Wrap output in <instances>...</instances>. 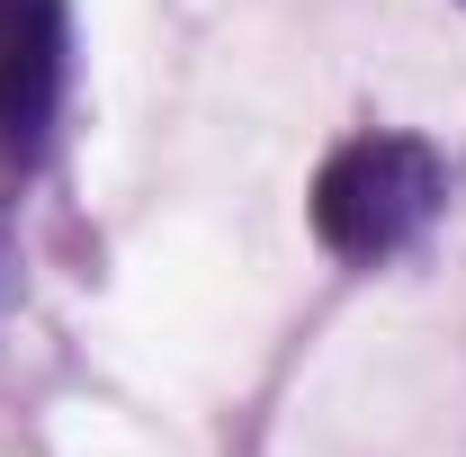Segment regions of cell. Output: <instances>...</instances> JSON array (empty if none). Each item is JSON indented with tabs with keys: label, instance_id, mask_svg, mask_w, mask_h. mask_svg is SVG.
Masks as SVG:
<instances>
[{
	"label": "cell",
	"instance_id": "1",
	"mask_svg": "<svg viewBox=\"0 0 466 457\" xmlns=\"http://www.w3.org/2000/svg\"><path fill=\"white\" fill-rule=\"evenodd\" d=\"M440 207H449V162L421 135H350L314 179V233L332 260H359V269L421 242Z\"/></svg>",
	"mask_w": 466,
	"mask_h": 457
},
{
	"label": "cell",
	"instance_id": "2",
	"mask_svg": "<svg viewBox=\"0 0 466 457\" xmlns=\"http://www.w3.org/2000/svg\"><path fill=\"white\" fill-rule=\"evenodd\" d=\"M72 90V9L0 0V171H36Z\"/></svg>",
	"mask_w": 466,
	"mask_h": 457
},
{
	"label": "cell",
	"instance_id": "3",
	"mask_svg": "<svg viewBox=\"0 0 466 457\" xmlns=\"http://www.w3.org/2000/svg\"><path fill=\"white\" fill-rule=\"evenodd\" d=\"M0 279H9V260H0Z\"/></svg>",
	"mask_w": 466,
	"mask_h": 457
}]
</instances>
